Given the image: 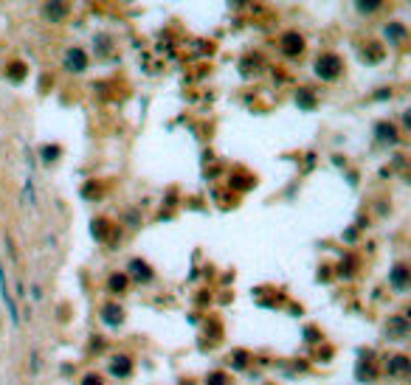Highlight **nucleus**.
<instances>
[{
	"label": "nucleus",
	"mask_w": 411,
	"mask_h": 385,
	"mask_svg": "<svg viewBox=\"0 0 411 385\" xmlns=\"http://www.w3.org/2000/svg\"><path fill=\"white\" fill-rule=\"evenodd\" d=\"M43 11H45V20H51V23H62L65 17H68V3H65V0H48Z\"/></svg>",
	"instance_id": "5"
},
{
	"label": "nucleus",
	"mask_w": 411,
	"mask_h": 385,
	"mask_svg": "<svg viewBox=\"0 0 411 385\" xmlns=\"http://www.w3.org/2000/svg\"><path fill=\"white\" fill-rule=\"evenodd\" d=\"M206 385H231V377L225 374V371H211V374L206 377Z\"/></svg>",
	"instance_id": "17"
},
{
	"label": "nucleus",
	"mask_w": 411,
	"mask_h": 385,
	"mask_svg": "<svg viewBox=\"0 0 411 385\" xmlns=\"http://www.w3.org/2000/svg\"><path fill=\"white\" fill-rule=\"evenodd\" d=\"M23 70H26V68H23L20 62H14V65H11V68H9V76H11V79H14V82H20V79H23Z\"/></svg>",
	"instance_id": "21"
},
{
	"label": "nucleus",
	"mask_w": 411,
	"mask_h": 385,
	"mask_svg": "<svg viewBox=\"0 0 411 385\" xmlns=\"http://www.w3.org/2000/svg\"><path fill=\"white\" fill-rule=\"evenodd\" d=\"M301 51H305V40H301L299 31L282 34V53H284V57H299Z\"/></svg>",
	"instance_id": "3"
},
{
	"label": "nucleus",
	"mask_w": 411,
	"mask_h": 385,
	"mask_svg": "<svg viewBox=\"0 0 411 385\" xmlns=\"http://www.w3.org/2000/svg\"><path fill=\"white\" fill-rule=\"evenodd\" d=\"M82 385H104V380L99 374H85V380H82Z\"/></svg>",
	"instance_id": "24"
},
{
	"label": "nucleus",
	"mask_w": 411,
	"mask_h": 385,
	"mask_svg": "<svg viewBox=\"0 0 411 385\" xmlns=\"http://www.w3.org/2000/svg\"><path fill=\"white\" fill-rule=\"evenodd\" d=\"M0 296H3V301H6V306H9V315H11V323H20V315H17V304H14V298H11V292H9V287H6V279H3V270H0Z\"/></svg>",
	"instance_id": "9"
},
{
	"label": "nucleus",
	"mask_w": 411,
	"mask_h": 385,
	"mask_svg": "<svg viewBox=\"0 0 411 385\" xmlns=\"http://www.w3.org/2000/svg\"><path fill=\"white\" fill-rule=\"evenodd\" d=\"M65 68L74 70V74H82V70L87 68V57H85V51H82V48H70L68 57H65Z\"/></svg>",
	"instance_id": "6"
},
{
	"label": "nucleus",
	"mask_w": 411,
	"mask_h": 385,
	"mask_svg": "<svg viewBox=\"0 0 411 385\" xmlns=\"http://www.w3.org/2000/svg\"><path fill=\"white\" fill-rule=\"evenodd\" d=\"M296 101H299L305 110H313V107H315V99H313V93H310V90H301V93L296 96Z\"/></svg>",
	"instance_id": "19"
},
{
	"label": "nucleus",
	"mask_w": 411,
	"mask_h": 385,
	"mask_svg": "<svg viewBox=\"0 0 411 385\" xmlns=\"http://www.w3.org/2000/svg\"><path fill=\"white\" fill-rule=\"evenodd\" d=\"M110 371H113V377H121L124 380V377L133 374V360H130L127 354H118V357L110 363Z\"/></svg>",
	"instance_id": "8"
},
{
	"label": "nucleus",
	"mask_w": 411,
	"mask_h": 385,
	"mask_svg": "<svg viewBox=\"0 0 411 385\" xmlns=\"http://www.w3.org/2000/svg\"><path fill=\"white\" fill-rule=\"evenodd\" d=\"M374 132H378V141H383V143H397V130L391 127V124H378V127H374Z\"/></svg>",
	"instance_id": "11"
},
{
	"label": "nucleus",
	"mask_w": 411,
	"mask_h": 385,
	"mask_svg": "<svg viewBox=\"0 0 411 385\" xmlns=\"http://www.w3.org/2000/svg\"><path fill=\"white\" fill-rule=\"evenodd\" d=\"M305 340H307V343H315V340H321V335H318V329H313V326H307V329H305Z\"/></svg>",
	"instance_id": "23"
},
{
	"label": "nucleus",
	"mask_w": 411,
	"mask_h": 385,
	"mask_svg": "<svg viewBox=\"0 0 411 385\" xmlns=\"http://www.w3.org/2000/svg\"><path fill=\"white\" fill-rule=\"evenodd\" d=\"M406 26H400V23H391V26H386V40H391V43H403L406 40Z\"/></svg>",
	"instance_id": "14"
},
{
	"label": "nucleus",
	"mask_w": 411,
	"mask_h": 385,
	"mask_svg": "<svg viewBox=\"0 0 411 385\" xmlns=\"http://www.w3.org/2000/svg\"><path fill=\"white\" fill-rule=\"evenodd\" d=\"M408 281H411L408 267H406V264H397V267L391 270V276H389V284L395 287L397 292H406L408 290Z\"/></svg>",
	"instance_id": "7"
},
{
	"label": "nucleus",
	"mask_w": 411,
	"mask_h": 385,
	"mask_svg": "<svg viewBox=\"0 0 411 385\" xmlns=\"http://www.w3.org/2000/svg\"><path fill=\"white\" fill-rule=\"evenodd\" d=\"M386 371H389V377L403 380V377L411 374V360L406 357V354H391V357L386 360Z\"/></svg>",
	"instance_id": "2"
},
{
	"label": "nucleus",
	"mask_w": 411,
	"mask_h": 385,
	"mask_svg": "<svg viewBox=\"0 0 411 385\" xmlns=\"http://www.w3.org/2000/svg\"><path fill=\"white\" fill-rule=\"evenodd\" d=\"M355 374H358V380H361V382H372V380H374V369H372V363H358V371H355Z\"/></svg>",
	"instance_id": "16"
},
{
	"label": "nucleus",
	"mask_w": 411,
	"mask_h": 385,
	"mask_svg": "<svg viewBox=\"0 0 411 385\" xmlns=\"http://www.w3.org/2000/svg\"><path fill=\"white\" fill-rule=\"evenodd\" d=\"M355 6H358L361 14H374L383 6V0H355Z\"/></svg>",
	"instance_id": "15"
},
{
	"label": "nucleus",
	"mask_w": 411,
	"mask_h": 385,
	"mask_svg": "<svg viewBox=\"0 0 411 385\" xmlns=\"http://www.w3.org/2000/svg\"><path fill=\"white\" fill-rule=\"evenodd\" d=\"M104 228H107V222H104V219H96V222H93V236L104 239V233H107Z\"/></svg>",
	"instance_id": "22"
},
{
	"label": "nucleus",
	"mask_w": 411,
	"mask_h": 385,
	"mask_svg": "<svg viewBox=\"0 0 411 385\" xmlns=\"http://www.w3.org/2000/svg\"><path fill=\"white\" fill-rule=\"evenodd\" d=\"M408 335V321L403 315H395V318H389L386 321V338H391V340H403Z\"/></svg>",
	"instance_id": "4"
},
{
	"label": "nucleus",
	"mask_w": 411,
	"mask_h": 385,
	"mask_svg": "<svg viewBox=\"0 0 411 385\" xmlns=\"http://www.w3.org/2000/svg\"><path fill=\"white\" fill-rule=\"evenodd\" d=\"M130 276H133L135 281H152V270L147 262H141V259H133L130 262Z\"/></svg>",
	"instance_id": "10"
},
{
	"label": "nucleus",
	"mask_w": 411,
	"mask_h": 385,
	"mask_svg": "<svg viewBox=\"0 0 411 385\" xmlns=\"http://www.w3.org/2000/svg\"><path fill=\"white\" fill-rule=\"evenodd\" d=\"M248 360H251V357H248V352L237 349V352L231 354V369H245V365H248Z\"/></svg>",
	"instance_id": "18"
},
{
	"label": "nucleus",
	"mask_w": 411,
	"mask_h": 385,
	"mask_svg": "<svg viewBox=\"0 0 411 385\" xmlns=\"http://www.w3.org/2000/svg\"><path fill=\"white\" fill-rule=\"evenodd\" d=\"M59 152H62L59 146H45V149H43V160H45V163H51V160L59 158Z\"/></svg>",
	"instance_id": "20"
},
{
	"label": "nucleus",
	"mask_w": 411,
	"mask_h": 385,
	"mask_svg": "<svg viewBox=\"0 0 411 385\" xmlns=\"http://www.w3.org/2000/svg\"><path fill=\"white\" fill-rule=\"evenodd\" d=\"M127 281L130 279L124 273H113L110 279H107V290H110V292H124V290H127Z\"/></svg>",
	"instance_id": "12"
},
{
	"label": "nucleus",
	"mask_w": 411,
	"mask_h": 385,
	"mask_svg": "<svg viewBox=\"0 0 411 385\" xmlns=\"http://www.w3.org/2000/svg\"><path fill=\"white\" fill-rule=\"evenodd\" d=\"M102 321L107 323V326H118V323L124 321V315H121V309H118V306H104Z\"/></svg>",
	"instance_id": "13"
},
{
	"label": "nucleus",
	"mask_w": 411,
	"mask_h": 385,
	"mask_svg": "<svg viewBox=\"0 0 411 385\" xmlns=\"http://www.w3.org/2000/svg\"><path fill=\"white\" fill-rule=\"evenodd\" d=\"M341 74H344V59L338 53H321L315 59V76L321 82H335Z\"/></svg>",
	"instance_id": "1"
}]
</instances>
